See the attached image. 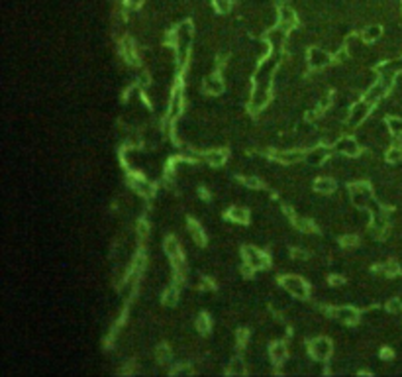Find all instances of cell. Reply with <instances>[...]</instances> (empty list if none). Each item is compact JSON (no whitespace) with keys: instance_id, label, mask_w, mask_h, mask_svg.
<instances>
[{"instance_id":"6da1fadb","label":"cell","mask_w":402,"mask_h":377,"mask_svg":"<svg viewBox=\"0 0 402 377\" xmlns=\"http://www.w3.org/2000/svg\"><path fill=\"white\" fill-rule=\"evenodd\" d=\"M281 285H283V289L286 293H290L298 301H306L308 297H310L308 283L302 277H298V275H284L283 279H281Z\"/></svg>"},{"instance_id":"7a4b0ae2","label":"cell","mask_w":402,"mask_h":377,"mask_svg":"<svg viewBox=\"0 0 402 377\" xmlns=\"http://www.w3.org/2000/svg\"><path fill=\"white\" fill-rule=\"evenodd\" d=\"M308 352H310V355H312L316 361H328L331 357L333 348H331V342L328 338L318 336V338H314V340L308 342Z\"/></svg>"},{"instance_id":"3957f363","label":"cell","mask_w":402,"mask_h":377,"mask_svg":"<svg viewBox=\"0 0 402 377\" xmlns=\"http://www.w3.org/2000/svg\"><path fill=\"white\" fill-rule=\"evenodd\" d=\"M243 261H245V265H249L253 271H261V269H267L269 267V258L257 250L255 246H245L243 250Z\"/></svg>"},{"instance_id":"277c9868","label":"cell","mask_w":402,"mask_h":377,"mask_svg":"<svg viewBox=\"0 0 402 377\" xmlns=\"http://www.w3.org/2000/svg\"><path fill=\"white\" fill-rule=\"evenodd\" d=\"M373 110V106L369 104V102H365L363 98L361 100H357L353 106L349 108V114H347V124L351 126V128H357V126H361L367 118H369V112Z\"/></svg>"},{"instance_id":"5b68a950","label":"cell","mask_w":402,"mask_h":377,"mask_svg":"<svg viewBox=\"0 0 402 377\" xmlns=\"http://www.w3.org/2000/svg\"><path fill=\"white\" fill-rule=\"evenodd\" d=\"M308 65L312 67V69H324V67H328L331 63V53L330 51H326V49H322V47H312V49H308Z\"/></svg>"},{"instance_id":"8992f818","label":"cell","mask_w":402,"mask_h":377,"mask_svg":"<svg viewBox=\"0 0 402 377\" xmlns=\"http://www.w3.org/2000/svg\"><path fill=\"white\" fill-rule=\"evenodd\" d=\"M330 312V316H333L335 320H339V322H343V324H355V322H359V318H361V314H359V310L355 308V306H335V308H330L328 310Z\"/></svg>"},{"instance_id":"52a82bcc","label":"cell","mask_w":402,"mask_h":377,"mask_svg":"<svg viewBox=\"0 0 402 377\" xmlns=\"http://www.w3.org/2000/svg\"><path fill=\"white\" fill-rule=\"evenodd\" d=\"M271 100V87H253V93H251V100H249V108L253 112H261Z\"/></svg>"},{"instance_id":"ba28073f","label":"cell","mask_w":402,"mask_h":377,"mask_svg":"<svg viewBox=\"0 0 402 377\" xmlns=\"http://www.w3.org/2000/svg\"><path fill=\"white\" fill-rule=\"evenodd\" d=\"M304 155L306 153L302 149H273L271 151V159H275L283 165L298 163L300 159H304Z\"/></svg>"},{"instance_id":"9c48e42d","label":"cell","mask_w":402,"mask_h":377,"mask_svg":"<svg viewBox=\"0 0 402 377\" xmlns=\"http://www.w3.org/2000/svg\"><path fill=\"white\" fill-rule=\"evenodd\" d=\"M335 149L345 155V157H359L361 155V143L357 138L353 136H345V138H339L335 143Z\"/></svg>"},{"instance_id":"30bf717a","label":"cell","mask_w":402,"mask_h":377,"mask_svg":"<svg viewBox=\"0 0 402 377\" xmlns=\"http://www.w3.org/2000/svg\"><path fill=\"white\" fill-rule=\"evenodd\" d=\"M185 108V96H183V89L177 85L173 89V94H171V102H169V120H177L181 116Z\"/></svg>"},{"instance_id":"8fae6325","label":"cell","mask_w":402,"mask_h":377,"mask_svg":"<svg viewBox=\"0 0 402 377\" xmlns=\"http://www.w3.org/2000/svg\"><path fill=\"white\" fill-rule=\"evenodd\" d=\"M386 93H388V89H386V87H384L380 81H375V83H371V87H369V89L363 93V96H361V98H363L365 102H369L371 106H377V102Z\"/></svg>"},{"instance_id":"7c38bea8","label":"cell","mask_w":402,"mask_h":377,"mask_svg":"<svg viewBox=\"0 0 402 377\" xmlns=\"http://www.w3.org/2000/svg\"><path fill=\"white\" fill-rule=\"evenodd\" d=\"M202 91L208 94V96H218V94H222V91H224V81H222L220 73H212V75H208V77L204 79Z\"/></svg>"},{"instance_id":"4fadbf2b","label":"cell","mask_w":402,"mask_h":377,"mask_svg":"<svg viewBox=\"0 0 402 377\" xmlns=\"http://www.w3.org/2000/svg\"><path fill=\"white\" fill-rule=\"evenodd\" d=\"M304 159L310 165H322L326 159H330V147L328 145H314L310 151H306Z\"/></svg>"},{"instance_id":"5bb4252c","label":"cell","mask_w":402,"mask_h":377,"mask_svg":"<svg viewBox=\"0 0 402 377\" xmlns=\"http://www.w3.org/2000/svg\"><path fill=\"white\" fill-rule=\"evenodd\" d=\"M269 357H271V361H273L275 365H283L284 361H286V357H288V348H286V344H284L283 340H277V342H273V344L269 346Z\"/></svg>"},{"instance_id":"9a60e30c","label":"cell","mask_w":402,"mask_h":377,"mask_svg":"<svg viewBox=\"0 0 402 377\" xmlns=\"http://www.w3.org/2000/svg\"><path fill=\"white\" fill-rule=\"evenodd\" d=\"M277 26H281L286 34L296 26V12H294L288 4H283V6H281V10H279V24H277Z\"/></svg>"},{"instance_id":"2e32d148","label":"cell","mask_w":402,"mask_h":377,"mask_svg":"<svg viewBox=\"0 0 402 377\" xmlns=\"http://www.w3.org/2000/svg\"><path fill=\"white\" fill-rule=\"evenodd\" d=\"M130 185H132L134 191H138L143 197H151V195H153V185H151L143 175H140V173L130 175Z\"/></svg>"},{"instance_id":"e0dca14e","label":"cell","mask_w":402,"mask_h":377,"mask_svg":"<svg viewBox=\"0 0 402 377\" xmlns=\"http://www.w3.org/2000/svg\"><path fill=\"white\" fill-rule=\"evenodd\" d=\"M226 218H228V222H234V224H247L249 222V218H251V214L249 211L245 209V207H230V211L226 212Z\"/></svg>"},{"instance_id":"ac0fdd59","label":"cell","mask_w":402,"mask_h":377,"mask_svg":"<svg viewBox=\"0 0 402 377\" xmlns=\"http://www.w3.org/2000/svg\"><path fill=\"white\" fill-rule=\"evenodd\" d=\"M202 159L208 165H212V167H222V165L226 163V159H228V153L224 149H208L202 155Z\"/></svg>"},{"instance_id":"d6986e66","label":"cell","mask_w":402,"mask_h":377,"mask_svg":"<svg viewBox=\"0 0 402 377\" xmlns=\"http://www.w3.org/2000/svg\"><path fill=\"white\" fill-rule=\"evenodd\" d=\"M187 230H189L190 238L198 244V246H204L206 244V236H204V230H202V226L196 222V220H189V224H187Z\"/></svg>"},{"instance_id":"ffe728a7","label":"cell","mask_w":402,"mask_h":377,"mask_svg":"<svg viewBox=\"0 0 402 377\" xmlns=\"http://www.w3.org/2000/svg\"><path fill=\"white\" fill-rule=\"evenodd\" d=\"M314 191L318 195H331L335 191V181L330 179V177H320L314 181Z\"/></svg>"},{"instance_id":"44dd1931","label":"cell","mask_w":402,"mask_h":377,"mask_svg":"<svg viewBox=\"0 0 402 377\" xmlns=\"http://www.w3.org/2000/svg\"><path fill=\"white\" fill-rule=\"evenodd\" d=\"M163 250L171 259L183 258V250H181V244L177 242V238H167L165 244H163Z\"/></svg>"},{"instance_id":"7402d4cb","label":"cell","mask_w":402,"mask_h":377,"mask_svg":"<svg viewBox=\"0 0 402 377\" xmlns=\"http://www.w3.org/2000/svg\"><path fill=\"white\" fill-rule=\"evenodd\" d=\"M122 51H124V59H126V63H130V65H138V51H136V46H134L132 40H126V42L122 44Z\"/></svg>"},{"instance_id":"603a6c76","label":"cell","mask_w":402,"mask_h":377,"mask_svg":"<svg viewBox=\"0 0 402 377\" xmlns=\"http://www.w3.org/2000/svg\"><path fill=\"white\" fill-rule=\"evenodd\" d=\"M380 34H382V30H380V26H367L363 32H361V40L365 42V44H373V42H377L378 38H380Z\"/></svg>"},{"instance_id":"cb8c5ba5","label":"cell","mask_w":402,"mask_h":377,"mask_svg":"<svg viewBox=\"0 0 402 377\" xmlns=\"http://www.w3.org/2000/svg\"><path fill=\"white\" fill-rule=\"evenodd\" d=\"M228 375H236V377H241L247 373V369H245V361L241 359V357H234L230 363H228V371H226Z\"/></svg>"},{"instance_id":"d4e9b609","label":"cell","mask_w":402,"mask_h":377,"mask_svg":"<svg viewBox=\"0 0 402 377\" xmlns=\"http://www.w3.org/2000/svg\"><path fill=\"white\" fill-rule=\"evenodd\" d=\"M347 191H349V195H373V193H371V185H369L367 181L349 183V185H347Z\"/></svg>"},{"instance_id":"484cf974","label":"cell","mask_w":402,"mask_h":377,"mask_svg":"<svg viewBox=\"0 0 402 377\" xmlns=\"http://www.w3.org/2000/svg\"><path fill=\"white\" fill-rule=\"evenodd\" d=\"M177 301H179V285L175 283V285H171V287H167L165 293H163V303L167 306H173L177 305Z\"/></svg>"},{"instance_id":"4316f807","label":"cell","mask_w":402,"mask_h":377,"mask_svg":"<svg viewBox=\"0 0 402 377\" xmlns=\"http://www.w3.org/2000/svg\"><path fill=\"white\" fill-rule=\"evenodd\" d=\"M294 226L300 230V232H304V234H314L316 232V224L312 222V220H308V218H298V216H294Z\"/></svg>"},{"instance_id":"83f0119b","label":"cell","mask_w":402,"mask_h":377,"mask_svg":"<svg viewBox=\"0 0 402 377\" xmlns=\"http://www.w3.org/2000/svg\"><path fill=\"white\" fill-rule=\"evenodd\" d=\"M386 128H388V132H390L392 136L402 138V118H396V116L386 118Z\"/></svg>"},{"instance_id":"f1b7e54d","label":"cell","mask_w":402,"mask_h":377,"mask_svg":"<svg viewBox=\"0 0 402 377\" xmlns=\"http://www.w3.org/2000/svg\"><path fill=\"white\" fill-rule=\"evenodd\" d=\"M210 330H212L210 316H208V314H200V316L196 318V332H200V334H210Z\"/></svg>"},{"instance_id":"f546056e","label":"cell","mask_w":402,"mask_h":377,"mask_svg":"<svg viewBox=\"0 0 402 377\" xmlns=\"http://www.w3.org/2000/svg\"><path fill=\"white\" fill-rule=\"evenodd\" d=\"M241 183L245 185L247 188H251V191H261L263 188V181H261L257 175H245V177H241Z\"/></svg>"},{"instance_id":"4dcf8cb0","label":"cell","mask_w":402,"mask_h":377,"mask_svg":"<svg viewBox=\"0 0 402 377\" xmlns=\"http://www.w3.org/2000/svg\"><path fill=\"white\" fill-rule=\"evenodd\" d=\"M384 157H386V161H388V163H400V161H402V147H398V145H392V147H388Z\"/></svg>"},{"instance_id":"1f68e13d","label":"cell","mask_w":402,"mask_h":377,"mask_svg":"<svg viewBox=\"0 0 402 377\" xmlns=\"http://www.w3.org/2000/svg\"><path fill=\"white\" fill-rule=\"evenodd\" d=\"M155 357H157V363H169L171 357H173V352H171V348H167V346H159V348L155 350Z\"/></svg>"},{"instance_id":"d6a6232c","label":"cell","mask_w":402,"mask_h":377,"mask_svg":"<svg viewBox=\"0 0 402 377\" xmlns=\"http://www.w3.org/2000/svg\"><path fill=\"white\" fill-rule=\"evenodd\" d=\"M377 269H378V271H382L384 275L392 277V275H396V273H398V269H400V267H398V263H396V261H386V263H382V265H380V267H377Z\"/></svg>"},{"instance_id":"836d02e7","label":"cell","mask_w":402,"mask_h":377,"mask_svg":"<svg viewBox=\"0 0 402 377\" xmlns=\"http://www.w3.org/2000/svg\"><path fill=\"white\" fill-rule=\"evenodd\" d=\"M214 8L220 14H228L232 10V2L230 0H214Z\"/></svg>"},{"instance_id":"e575fe53","label":"cell","mask_w":402,"mask_h":377,"mask_svg":"<svg viewBox=\"0 0 402 377\" xmlns=\"http://www.w3.org/2000/svg\"><path fill=\"white\" fill-rule=\"evenodd\" d=\"M386 310L392 314V316H396V314H402V301L398 299H392V301H388V305H386Z\"/></svg>"},{"instance_id":"d590c367","label":"cell","mask_w":402,"mask_h":377,"mask_svg":"<svg viewBox=\"0 0 402 377\" xmlns=\"http://www.w3.org/2000/svg\"><path fill=\"white\" fill-rule=\"evenodd\" d=\"M341 246L343 248H357L359 246V238L355 234H347L341 238Z\"/></svg>"},{"instance_id":"8d00e7d4","label":"cell","mask_w":402,"mask_h":377,"mask_svg":"<svg viewBox=\"0 0 402 377\" xmlns=\"http://www.w3.org/2000/svg\"><path fill=\"white\" fill-rule=\"evenodd\" d=\"M190 373H192V369L189 367V363H187V365H179V367H175V369H173V375H177V377L190 375Z\"/></svg>"},{"instance_id":"74e56055","label":"cell","mask_w":402,"mask_h":377,"mask_svg":"<svg viewBox=\"0 0 402 377\" xmlns=\"http://www.w3.org/2000/svg\"><path fill=\"white\" fill-rule=\"evenodd\" d=\"M330 285H333V287H341V285H345V279H343L341 275H331Z\"/></svg>"},{"instance_id":"f35d334b","label":"cell","mask_w":402,"mask_h":377,"mask_svg":"<svg viewBox=\"0 0 402 377\" xmlns=\"http://www.w3.org/2000/svg\"><path fill=\"white\" fill-rule=\"evenodd\" d=\"M143 0H126V8H138Z\"/></svg>"},{"instance_id":"ab89813d","label":"cell","mask_w":402,"mask_h":377,"mask_svg":"<svg viewBox=\"0 0 402 377\" xmlns=\"http://www.w3.org/2000/svg\"><path fill=\"white\" fill-rule=\"evenodd\" d=\"M275 2H277V4H281V6H283V4H288V0H275Z\"/></svg>"}]
</instances>
